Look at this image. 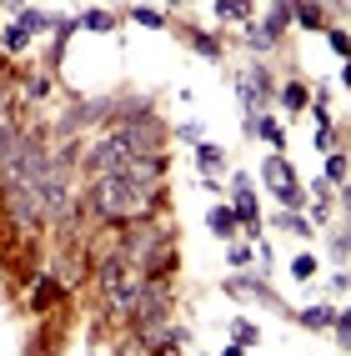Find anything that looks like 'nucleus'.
Returning <instances> with one entry per match:
<instances>
[{"label":"nucleus","mask_w":351,"mask_h":356,"mask_svg":"<svg viewBox=\"0 0 351 356\" xmlns=\"http://www.w3.org/2000/svg\"><path fill=\"white\" fill-rule=\"evenodd\" d=\"M96 211L106 221H131V216H151L156 211V196L136 191V186L121 176V171H106L96 176Z\"/></svg>","instance_id":"nucleus-1"},{"label":"nucleus","mask_w":351,"mask_h":356,"mask_svg":"<svg viewBox=\"0 0 351 356\" xmlns=\"http://www.w3.org/2000/svg\"><path fill=\"white\" fill-rule=\"evenodd\" d=\"M115 136H121L126 146H131V156H156V140H161V131L146 121V115H140V121H126Z\"/></svg>","instance_id":"nucleus-2"},{"label":"nucleus","mask_w":351,"mask_h":356,"mask_svg":"<svg viewBox=\"0 0 351 356\" xmlns=\"http://www.w3.org/2000/svg\"><path fill=\"white\" fill-rule=\"evenodd\" d=\"M90 161H96V171H101V176H106V171H121V165L131 161V146H126L121 136H106L101 146H96V156H90Z\"/></svg>","instance_id":"nucleus-3"},{"label":"nucleus","mask_w":351,"mask_h":356,"mask_svg":"<svg viewBox=\"0 0 351 356\" xmlns=\"http://www.w3.org/2000/svg\"><path fill=\"white\" fill-rule=\"evenodd\" d=\"M291 15H296V6H291V0H276V6H271V15H266V35H281V31L291 26Z\"/></svg>","instance_id":"nucleus-4"},{"label":"nucleus","mask_w":351,"mask_h":356,"mask_svg":"<svg viewBox=\"0 0 351 356\" xmlns=\"http://www.w3.org/2000/svg\"><path fill=\"white\" fill-rule=\"evenodd\" d=\"M261 176H266V181L276 186V191H281V186H296V176H291V165L281 161V156H271V161L261 165Z\"/></svg>","instance_id":"nucleus-5"},{"label":"nucleus","mask_w":351,"mask_h":356,"mask_svg":"<svg viewBox=\"0 0 351 356\" xmlns=\"http://www.w3.org/2000/svg\"><path fill=\"white\" fill-rule=\"evenodd\" d=\"M211 231H216V236H236V211H231V206L211 211Z\"/></svg>","instance_id":"nucleus-6"},{"label":"nucleus","mask_w":351,"mask_h":356,"mask_svg":"<svg viewBox=\"0 0 351 356\" xmlns=\"http://www.w3.org/2000/svg\"><path fill=\"white\" fill-rule=\"evenodd\" d=\"M332 321H336L332 306H307V312H301V326H332Z\"/></svg>","instance_id":"nucleus-7"},{"label":"nucleus","mask_w":351,"mask_h":356,"mask_svg":"<svg viewBox=\"0 0 351 356\" xmlns=\"http://www.w3.org/2000/svg\"><path fill=\"white\" fill-rule=\"evenodd\" d=\"M216 10H221L226 20H246V15H251V0H216Z\"/></svg>","instance_id":"nucleus-8"},{"label":"nucleus","mask_w":351,"mask_h":356,"mask_svg":"<svg viewBox=\"0 0 351 356\" xmlns=\"http://www.w3.org/2000/svg\"><path fill=\"white\" fill-rule=\"evenodd\" d=\"M81 26H85V31H111V26H115V15H106V10H85V15H81Z\"/></svg>","instance_id":"nucleus-9"},{"label":"nucleus","mask_w":351,"mask_h":356,"mask_svg":"<svg viewBox=\"0 0 351 356\" xmlns=\"http://www.w3.org/2000/svg\"><path fill=\"white\" fill-rule=\"evenodd\" d=\"M281 106H286V111H301V106H307V90H301V86L291 81L286 90H281Z\"/></svg>","instance_id":"nucleus-10"},{"label":"nucleus","mask_w":351,"mask_h":356,"mask_svg":"<svg viewBox=\"0 0 351 356\" xmlns=\"http://www.w3.org/2000/svg\"><path fill=\"white\" fill-rule=\"evenodd\" d=\"M296 15H301V26H307V31H321V26H326V15H321L316 6H296Z\"/></svg>","instance_id":"nucleus-11"},{"label":"nucleus","mask_w":351,"mask_h":356,"mask_svg":"<svg viewBox=\"0 0 351 356\" xmlns=\"http://www.w3.org/2000/svg\"><path fill=\"white\" fill-rule=\"evenodd\" d=\"M20 20H26V26H20V31H51V15H40V10H26V15H20Z\"/></svg>","instance_id":"nucleus-12"},{"label":"nucleus","mask_w":351,"mask_h":356,"mask_svg":"<svg viewBox=\"0 0 351 356\" xmlns=\"http://www.w3.org/2000/svg\"><path fill=\"white\" fill-rule=\"evenodd\" d=\"M291 276L311 281V276H316V256H296V261H291Z\"/></svg>","instance_id":"nucleus-13"},{"label":"nucleus","mask_w":351,"mask_h":356,"mask_svg":"<svg viewBox=\"0 0 351 356\" xmlns=\"http://www.w3.org/2000/svg\"><path fill=\"white\" fill-rule=\"evenodd\" d=\"M231 337H236V346H251L256 341V326L251 321H236V326H231Z\"/></svg>","instance_id":"nucleus-14"},{"label":"nucleus","mask_w":351,"mask_h":356,"mask_svg":"<svg viewBox=\"0 0 351 356\" xmlns=\"http://www.w3.org/2000/svg\"><path fill=\"white\" fill-rule=\"evenodd\" d=\"M256 131H261V136L271 140V146H281V140H286V131H281L276 121H256Z\"/></svg>","instance_id":"nucleus-15"},{"label":"nucleus","mask_w":351,"mask_h":356,"mask_svg":"<svg viewBox=\"0 0 351 356\" xmlns=\"http://www.w3.org/2000/svg\"><path fill=\"white\" fill-rule=\"evenodd\" d=\"M196 161L206 165V171H216V165H221V151H216V146H201V151H196Z\"/></svg>","instance_id":"nucleus-16"},{"label":"nucleus","mask_w":351,"mask_h":356,"mask_svg":"<svg viewBox=\"0 0 351 356\" xmlns=\"http://www.w3.org/2000/svg\"><path fill=\"white\" fill-rule=\"evenodd\" d=\"M136 20H140V26H151V31H161V26H166V20H161V10H131Z\"/></svg>","instance_id":"nucleus-17"},{"label":"nucleus","mask_w":351,"mask_h":356,"mask_svg":"<svg viewBox=\"0 0 351 356\" xmlns=\"http://www.w3.org/2000/svg\"><path fill=\"white\" fill-rule=\"evenodd\" d=\"M346 176V156H332L326 161V181H341Z\"/></svg>","instance_id":"nucleus-18"},{"label":"nucleus","mask_w":351,"mask_h":356,"mask_svg":"<svg viewBox=\"0 0 351 356\" xmlns=\"http://www.w3.org/2000/svg\"><path fill=\"white\" fill-rule=\"evenodd\" d=\"M51 296H56V286H51V281H40V286H35V306H51Z\"/></svg>","instance_id":"nucleus-19"},{"label":"nucleus","mask_w":351,"mask_h":356,"mask_svg":"<svg viewBox=\"0 0 351 356\" xmlns=\"http://www.w3.org/2000/svg\"><path fill=\"white\" fill-rule=\"evenodd\" d=\"M336 326H341V346H351V312H341Z\"/></svg>","instance_id":"nucleus-20"},{"label":"nucleus","mask_w":351,"mask_h":356,"mask_svg":"<svg viewBox=\"0 0 351 356\" xmlns=\"http://www.w3.org/2000/svg\"><path fill=\"white\" fill-rule=\"evenodd\" d=\"M246 261H251V251H246V246H231V266H236V271H241V266H246Z\"/></svg>","instance_id":"nucleus-21"},{"label":"nucleus","mask_w":351,"mask_h":356,"mask_svg":"<svg viewBox=\"0 0 351 356\" xmlns=\"http://www.w3.org/2000/svg\"><path fill=\"white\" fill-rule=\"evenodd\" d=\"M6 45H10V51H20V45H26V31H20V26H15V31H6Z\"/></svg>","instance_id":"nucleus-22"},{"label":"nucleus","mask_w":351,"mask_h":356,"mask_svg":"<svg viewBox=\"0 0 351 356\" xmlns=\"http://www.w3.org/2000/svg\"><path fill=\"white\" fill-rule=\"evenodd\" d=\"M332 51H341V56H346V51H351V35H341V31H332Z\"/></svg>","instance_id":"nucleus-23"},{"label":"nucleus","mask_w":351,"mask_h":356,"mask_svg":"<svg viewBox=\"0 0 351 356\" xmlns=\"http://www.w3.org/2000/svg\"><path fill=\"white\" fill-rule=\"evenodd\" d=\"M161 356H181V351H176V341H171V346H161Z\"/></svg>","instance_id":"nucleus-24"}]
</instances>
